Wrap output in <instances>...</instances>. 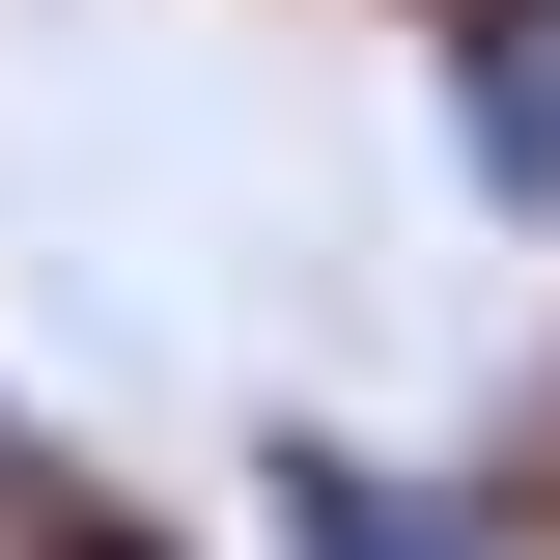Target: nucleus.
Masks as SVG:
<instances>
[{
	"instance_id": "nucleus-1",
	"label": "nucleus",
	"mask_w": 560,
	"mask_h": 560,
	"mask_svg": "<svg viewBox=\"0 0 560 560\" xmlns=\"http://www.w3.org/2000/svg\"><path fill=\"white\" fill-rule=\"evenodd\" d=\"M448 113H477V197H560V0H448Z\"/></svg>"
},
{
	"instance_id": "nucleus-2",
	"label": "nucleus",
	"mask_w": 560,
	"mask_h": 560,
	"mask_svg": "<svg viewBox=\"0 0 560 560\" xmlns=\"http://www.w3.org/2000/svg\"><path fill=\"white\" fill-rule=\"evenodd\" d=\"M253 504H280V560H477L448 504H393V477H364L337 420H280V448H253Z\"/></svg>"
},
{
	"instance_id": "nucleus-3",
	"label": "nucleus",
	"mask_w": 560,
	"mask_h": 560,
	"mask_svg": "<svg viewBox=\"0 0 560 560\" xmlns=\"http://www.w3.org/2000/svg\"><path fill=\"white\" fill-rule=\"evenodd\" d=\"M0 560H197V533H140V504H84V477H28V448H0Z\"/></svg>"
}]
</instances>
